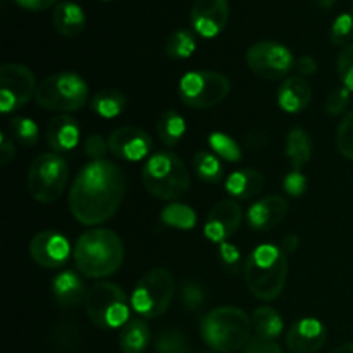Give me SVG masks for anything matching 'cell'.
<instances>
[{
    "label": "cell",
    "mask_w": 353,
    "mask_h": 353,
    "mask_svg": "<svg viewBox=\"0 0 353 353\" xmlns=\"http://www.w3.org/2000/svg\"><path fill=\"white\" fill-rule=\"evenodd\" d=\"M155 353H190V341L181 331L165 330L155 341Z\"/></svg>",
    "instance_id": "e575fe53"
},
{
    "label": "cell",
    "mask_w": 353,
    "mask_h": 353,
    "mask_svg": "<svg viewBox=\"0 0 353 353\" xmlns=\"http://www.w3.org/2000/svg\"><path fill=\"white\" fill-rule=\"evenodd\" d=\"M312 88L302 76H290L278 88V105L288 114H299L309 107Z\"/></svg>",
    "instance_id": "d6986e66"
},
{
    "label": "cell",
    "mask_w": 353,
    "mask_h": 353,
    "mask_svg": "<svg viewBox=\"0 0 353 353\" xmlns=\"http://www.w3.org/2000/svg\"><path fill=\"white\" fill-rule=\"evenodd\" d=\"M30 255L38 265L45 269H57L68 262L71 247L64 234L57 231H41L30 243Z\"/></svg>",
    "instance_id": "9a60e30c"
},
{
    "label": "cell",
    "mask_w": 353,
    "mask_h": 353,
    "mask_svg": "<svg viewBox=\"0 0 353 353\" xmlns=\"http://www.w3.org/2000/svg\"><path fill=\"white\" fill-rule=\"evenodd\" d=\"M336 147L343 157L353 161V110L345 116L336 133Z\"/></svg>",
    "instance_id": "74e56055"
},
{
    "label": "cell",
    "mask_w": 353,
    "mask_h": 353,
    "mask_svg": "<svg viewBox=\"0 0 353 353\" xmlns=\"http://www.w3.org/2000/svg\"><path fill=\"white\" fill-rule=\"evenodd\" d=\"M54 28L65 38H74L83 33L86 26L85 10L76 2H59L52 12Z\"/></svg>",
    "instance_id": "7402d4cb"
},
{
    "label": "cell",
    "mask_w": 353,
    "mask_h": 353,
    "mask_svg": "<svg viewBox=\"0 0 353 353\" xmlns=\"http://www.w3.org/2000/svg\"><path fill=\"white\" fill-rule=\"evenodd\" d=\"M9 131L14 140L19 141L24 147H34L40 140V130L33 119L16 116L9 121Z\"/></svg>",
    "instance_id": "836d02e7"
},
{
    "label": "cell",
    "mask_w": 353,
    "mask_h": 353,
    "mask_svg": "<svg viewBox=\"0 0 353 353\" xmlns=\"http://www.w3.org/2000/svg\"><path fill=\"white\" fill-rule=\"evenodd\" d=\"M252 331L250 317L236 307H217L207 312L200 323L202 340L212 350L221 353L243 348L252 338Z\"/></svg>",
    "instance_id": "5b68a950"
},
{
    "label": "cell",
    "mask_w": 353,
    "mask_h": 353,
    "mask_svg": "<svg viewBox=\"0 0 353 353\" xmlns=\"http://www.w3.org/2000/svg\"><path fill=\"white\" fill-rule=\"evenodd\" d=\"M231 83L216 71H190L179 81V99L193 109H210L230 95Z\"/></svg>",
    "instance_id": "30bf717a"
},
{
    "label": "cell",
    "mask_w": 353,
    "mask_h": 353,
    "mask_svg": "<svg viewBox=\"0 0 353 353\" xmlns=\"http://www.w3.org/2000/svg\"><path fill=\"white\" fill-rule=\"evenodd\" d=\"M50 343L55 352L59 353H72L79 347V334L74 326L68 323L55 324L50 333Z\"/></svg>",
    "instance_id": "d6a6232c"
},
{
    "label": "cell",
    "mask_w": 353,
    "mask_h": 353,
    "mask_svg": "<svg viewBox=\"0 0 353 353\" xmlns=\"http://www.w3.org/2000/svg\"><path fill=\"white\" fill-rule=\"evenodd\" d=\"M52 293L64 309H74L86 300V286L81 276L74 271H64L52 279Z\"/></svg>",
    "instance_id": "ffe728a7"
},
{
    "label": "cell",
    "mask_w": 353,
    "mask_h": 353,
    "mask_svg": "<svg viewBox=\"0 0 353 353\" xmlns=\"http://www.w3.org/2000/svg\"><path fill=\"white\" fill-rule=\"evenodd\" d=\"M174 296V279L168 269H152L141 276L131 293V309L145 319H155L169 309Z\"/></svg>",
    "instance_id": "9c48e42d"
},
{
    "label": "cell",
    "mask_w": 353,
    "mask_h": 353,
    "mask_svg": "<svg viewBox=\"0 0 353 353\" xmlns=\"http://www.w3.org/2000/svg\"><path fill=\"white\" fill-rule=\"evenodd\" d=\"M219 259L221 264L224 265V269H228V271L231 272L240 271V265L241 262H243L240 250H238L234 245L226 243V241L219 245Z\"/></svg>",
    "instance_id": "60d3db41"
},
{
    "label": "cell",
    "mask_w": 353,
    "mask_h": 353,
    "mask_svg": "<svg viewBox=\"0 0 353 353\" xmlns=\"http://www.w3.org/2000/svg\"><path fill=\"white\" fill-rule=\"evenodd\" d=\"M124 107H126V97L119 90H102L92 99L93 112L105 117V119H112V117L123 114Z\"/></svg>",
    "instance_id": "f1b7e54d"
},
{
    "label": "cell",
    "mask_w": 353,
    "mask_h": 353,
    "mask_svg": "<svg viewBox=\"0 0 353 353\" xmlns=\"http://www.w3.org/2000/svg\"><path fill=\"white\" fill-rule=\"evenodd\" d=\"M333 353H353V343L341 345V347H338Z\"/></svg>",
    "instance_id": "f907efd6"
},
{
    "label": "cell",
    "mask_w": 353,
    "mask_h": 353,
    "mask_svg": "<svg viewBox=\"0 0 353 353\" xmlns=\"http://www.w3.org/2000/svg\"><path fill=\"white\" fill-rule=\"evenodd\" d=\"M126 195V174L107 159L92 161L69 190V210L79 224L97 226L117 212Z\"/></svg>",
    "instance_id": "6da1fadb"
},
{
    "label": "cell",
    "mask_w": 353,
    "mask_h": 353,
    "mask_svg": "<svg viewBox=\"0 0 353 353\" xmlns=\"http://www.w3.org/2000/svg\"><path fill=\"white\" fill-rule=\"evenodd\" d=\"M37 79L30 68L21 64H3L0 68V109L3 114L14 112L30 102L37 93Z\"/></svg>",
    "instance_id": "7c38bea8"
},
{
    "label": "cell",
    "mask_w": 353,
    "mask_h": 353,
    "mask_svg": "<svg viewBox=\"0 0 353 353\" xmlns=\"http://www.w3.org/2000/svg\"><path fill=\"white\" fill-rule=\"evenodd\" d=\"M209 147L214 154L226 162H240L243 159V150L230 134L214 131L209 134Z\"/></svg>",
    "instance_id": "1f68e13d"
},
{
    "label": "cell",
    "mask_w": 353,
    "mask_h": 353,
    "mask_svg": "<svg viewBox=\"0 0 353 353\" xmlns=\"http://www.w3.org/2000/svg\"><path fill=\"white\" fill-rule=\"evenodd\" d=\"M161 221L174 230L188 231L196 224V212L185 203H169L161 210Z\"/></svg>",
    "instance_id": "f546056e"
},
{
    "label": "cell",
    "mask_w": 353,
    "mask_h": 353,
    "mask_svg": "<svg viewBox=\"0 0 353 353\" xmlns=\"http://www.w3.org/2000/svg\"><path fill=\"white\" fill-rule=\"evenodd\" d=\"M241 219H243L241 207L234 200H223L216 203L207 216L203 233L210 241L221 245L236 234Z\"/></svg>",
    "instance_id": "2e32d148"
},
{
    "label": "cell",
    "mask_w": 353,
    "mask_h": 353,
    "mask_svg": "<svg viewBox=\"0 0 353 353\" xmlns=\"http://www.w3.org/2000/svg\"><path fill=\"white\" fill-rule=\"evenodd\" d=\"M312 2L316 3V6L323 7V9H331V7L336 3V0H312Z\"/></svg>",
    "instance_id": "681fc988"
},
{
    "label": "cell",
    "mask_w": 353,
    "mask_h": 353,
    "mask_svg": "<svg viewBox=\"0 0 353 353\" xmlns=\"http://www.w3.org/2000/svg\"><path fill=\"white\" fill-rule=\"evenodd\" d=\"M150 340V327L143 319H130L121 327L119 348L123 353H143Z\"/></svg>",
    "instance_id": "cb8c5ba5"
},
{
    "label": "cell",
    "mask_w": 353,
    "mask_h": 353,
    "mask_svg": "<svg viewBox=\"0 0 353 353\" xmlns=\"http://www.w3.org/2000/svg\"><path fill=\"white\" fill-rule=\"evenodd\" d=\"M299 245H300V238L296 236V234H288V236L283 238L281 250L285 252V254H293V252L299 248Z\"/></svg>",
    "instance_id": "c3c4849f"
},
{
    "label": "cell",
    "mask_w": 353,
    "mask_h": 353,
    "mask_svg": "<svg viewBox=\"0 0 353 353\" xmlns=\"http://www.w3.org/2000/svg\"><path fill=\"white\" fill-rule=\"evenodd\" d=\"M141 181L147 192L159 200H178L188 193L192 176L185 162L168 150L155 152L141 169Z\"/></svg>",
    "instance_id": "277c9868"
},
{
    "label": "cell",
    "mask_w": 353,
    "mask_h": 353,
    "mask_svg": "<svg viewBox=\"0 0 353 353\" xmlns=\"http://www.w3.org/2000/svg\"><path fill=\"white\" fill-rule=\"evenodd\" d=\"M327 331L321 321L305 317L293 324L286 333V347L293 353H316L324 347Z\"/></svg>",
    "instance_id": "e0dca14e"
},
{
    "label": "cell",
    "mask_w": 353,
    "mask_h": 353,
    "mask_svg": "<svg viewBox=\"0 0 353 353\" xmlns=\"http://www.w3.org/2000/svg\"><path fill=\"white\" fill-rule=\"evenodd\" d=\"M230 21L228 0H195L190 10V23L202 38H216Z\"/></svg>",
    "instance_id": "5bb4252c"
},
{
    "label": "cell",
    "mask_w": 353,
    "mask_h": 353,
    "mask_svg": "<svg viewBox=\"0 0 353 353\" xmlns=\"http://www.w3.org/2000/svg\"><path fill=\"white\" fill-rule=\"evenodd\" d=\"M295 69L296 72H299L302 78H305V76H312L317 72V62L314 61L310 55H302V57H299L295 61Z\"/></svg>",
    "instance_id": "f6af8a7d"
},
{
    "label": "cell",
    "mask_w": 353,
    "mask_h": 353,
    "mask_svg": "<svg viewBox=\"0 0 353 353\" xmlns=\"http://www.w3.org/2000/svg\"><path fill=\"white\" fill-rule=\"evenodd\" d=\"M245 59H247L250 71L269 81L285 78L295 68L292 50L286 45L272 40L257 41L252 45L247 50Z\"/></svg>",
    "instance_id": "8fae6325"
},
{
    "label": "cell",
    "mask_w": 353,
    "mask_h": 353,
    "mask_svg": "<svg viewBox=\"0 0 353 353\" xmlns=\"http://www.w3.org/2000/svg\"><path fill=\"white\" fill-rule=\"evenodd\" d=\"M331 43L336 47H347L353 41V12H343L334 19L330 30Z\"/></svg>",
    "instance_id": "d590c367"
},
{
    "label": "cell",
    "mask_w": 353,
    "mask_h": 353,
    "mask_svg": "<svg viewBox=\"0 0 353 353\" xmlns=\"http://www.w3.org/2000/svg\"><path fill=\"white\" fill-rule=\"evenodd\" d=\"M130 303L116 283L102 281L88 290L85 309L90 321L100 330H117L130 321Z\"/></svg>",
    "instance_id": "52a82bcc"
},
{
    "label": "cell",
    "mask_w": 353,
    "mask_h": 353,
    "mask_svg": "<svg viewBox=\"0 0 353 353\" xmlns=\"http://www.w3.org/2000/svg\"><path fill=\"white\" fill-rule=\"evenodd\" d=\"M250 321L255 336L268 338V340H276L278 336H281L283 330H285L283 317L272 307H259V309H255Z\"/></svg>",
    "instance_id": "484cf974"
},
{
    "label": "cell",
    "mask_w": 353,
    "mask_h": 353,
    "mask_svg": "<svg viewBox=\"0 0 353 353\" xmlns=\"http://www.w3.org/2000/svg\"><path fill=\"white\" fill-rule=\"evenodd\" d=\"M79 137H81V131H79L78 123L74 117L68 114L54 117L47 126V143L55 154L71 152L72 148L78 147Z\"/></svg>",
    "instance_id": "44dd1931"
},
{
    "label": "cell",
    "mask_w": 353,
    "mask_h": 353,
    "mask_svg": "<svg viewBox=\"0 0 353 353\" xmlns=\"http://www.w3.org/2000/svg\"><path fill=\"white\" fill-rule=\"evenodd\" d=\"M193 171H195V174L202 181L210 183V185L221 183L224 178V171L219 157L209 150H199L193 155Z\"/></svg>",
    "instance_id": "83f0119b"
},
{
    "label": "cell",
    "mask_w": 353,
    "mask_h": 353,
    "mask_svg": "<svg viewBox=\"0 0 353 353\" xmlns=\"http://www.w3.org/2000/svg\"><path fill=\"white\" fill-rule=\"evenodd\" d=\"M109 150L114 157L128 162L143 161L145 157H150L152 141L150 134L137 126H121L112 131L109 137Z\"/></svg>",
    "instance_id": "4fadbf2b"
},
{
    "label": "cell",
    "mask_w": 353,
    "mask_h": 353,
    "mask_svg": "<svg viewBox=\"0 0 353 353\" xmlns=\"http://www.w3.org/2000/svg\"><path fill=\"white\" fill-rule=\"evenodd\" d=\"M224 188L233 199L250 200L264 188V176L255 169H240L231 172L224 181Z\"/></svg>",
    "instance_id": "603a6c76"
},
{
    "label": "cell",
    "mask_w": 353,
    "mask_h": 353,
    "mask_svg": "<svg viewBox=\"0 0 353 353\" xmlns=\"http://www.w3.org/2000/svg\"><path fill=\"white\" fill-rule=\"evenodd\" d=\"M350 93V90L345 88V86L343 88H334L333 92L327 95L326 103H324L326 112L330 114V116H340V114H343L352 102Z\"/></svg>",
    "instance_id": "ab89813d"
},
{
    "label": "cell",
    "mask_w": 353,
    "mask_h": 353,
    "mask_svg": "<svg viewBox=\"0 0 353 353\" xmlns=\"http://www.w3.org/2000/svg\"><path fill=\"white\" fill-rule=\"evenodd\" d=\"M14 2L26 10H47L50 9L57 0H14Z\"/></svg>",
    "instance_id": "7dc6e473"
},
{
    "label": "cell",
    "mask_w": 353,
    "mask_h": 353,
    "mask_svg": "<svg viewBox=\"0 0 353 353\" xmlns=\"http://www.w3.org/2000/svg\"><path fill=\"white\" fill-rule=\"evenodd\" d=\"M288 214V202L279 195H268L248 209V226L255 231H269L283 223Z\"/></svg>",
    "instance_id": "ac0fdd59"
},
{
    "label": "cell",
    "mask_w": 353,
    "mask_h": 353,
    "mask_svg": "<svg viewBox=\"0 0 353 353\" xmlns=\"http://www.w3.org/2000/svg\"><path fill=\"white\" fill-rule=\"evenodd\" d=\"M283 188L290 196H302L307 190V178L302 171H292L285 176Z\"/></svg>",
    "instance_id": "b9f144b4"
},
{
    "label": "cell",
    "mask_w": 353,
    "mask_h": 353,
    "mask_svg": "<svg viewBox=\"0 0 353 353\" xmlns=\"http://www.w3.org/2000/svg\"><path fill=\"white\" fill-rule=\"evenodd\" d=\"M157 134L168 147H176L186 133V123L176 110H165L157 119Z\"/></svg>",
    "instance_id": "4316f807"
},
{
    "label": "cell",
    "mask_w": 353,
    "mask_h": 353,
    "mask_svg": "<svg viewBox=\"0 0 353 353\" xmlns=\"http://www.w3.org/2000/svg\"><path fill=\"white\" fill-rule=\"evenodd\" d=\"M196 48L195 37L188 30H178L165 40L164 50L165 55L174 61H183V59L192 57V54Z\"/></svg>",
    "instance_id": "4dcf8cb0"
},
{
    "label": "cell",
    "mask_w": 353,
    "mask_h": 353,
    "mask_svg": "<svg viewBox=\"0 0 353 353\" xmlns=\"http://www.w3.org/2000/svg\"><path fill=\"white\" fill-rule=\"evenodd\" d=\"M69 183V165L55 152L40 154L28 169V192L37 202L52 203L64 193Z\"/></svg>",
    "instance_id": "ba28073f"
},
{
    "label": "cell",
    "mask_w": 353,
    "mask_h": 353,
    "mask_svg": "<svg viewBox=\"0 0 353 353\" xmlns=\"http://www.w3.org/2000/svg\"><path fill=\"white\" fill-rule=\"evenodd\" d=\"M83 148H85V154L88 155L90 159L99 161V159H103V155L109 150V141L103 140L100 134H90V137H86Z\"/></svg>",
    "instance_id": "7bdbcfd3"
},
{
    "label": "cell",
    "mask_w": 353,
    "mask_h": 353,
    "mask_svg": "<svg viewBox=\"0 0 353 353\" xmlns=\"http://www.w3.org/2000/svg\"><path fill=\"white\" fill-rule=\"evenodd\" d=\"M243 353H283L281 347L276 343V340L268 338L252 336L248 343L243 347Z\"/></svg>",
    "instance_id": "ee69618b"
},
{
    "label": "cell",
    "mask_w": 353,
    "mask_h": 353,
    "mask_svg": "<svg viewBox=\"0 0 353 353\" xmlns=\"http://www.w3.org/2000/svg\"><path fill=\"white\" fill-rule=\"evenodd\" d=\"M203 353H207V352H203Z\"/></svg>",
    "instance_id": "816d5d0a"
},
{
    "label": "cell",
    "mask_w": 353,
    "mask_h": 353,
    "mask_svg": "<svg viewBox=\"0 0 353 353\" xmlns=\"http://www.w3.org/2000/svg\"><path fill=\"white\" fill-rule=\"evenodd\" d=\"M16 157V150H14V143L9 137L2 134V143H0V162L2 165L9 164L12 159Z\"/></svg>",
    "instance_id": "bcb514c9"
},
{
    "label": "cell",
    "mask_w": 353,
    "mask_h": 353,
    "mask_svg": "<svg viewBox=\"0 0 353 353\" xmlns=\"http://www.w3.org/2000/svg\"><path fill=\"white\" fill-rule=\"evenodd\" d=\"M336 68L338 76H340L345 88L353 92V43L341 48L340 55H338Z\"/></svg>",
    "instance_id": "f35d334b"
},
{
    "label": "cell",
    "mask_w": 353,
    "mask_h": 353,
    "mask_svg": "<svg viewBox=\"0 0 353 353\" xmlns=\"http://www.w3.org/2000/svg\"><path fill=\"white\" fill-rule=\"evenodd\" d=\"M285 154L292 164L293 171H300L312 157V140L302 128H293L286 134Z\"/></svg>",
    "instance_id": "d4e9b609"
},
{
    "label": "cell",
    "mask_w": 353,
    "mask_h": 353,
    "mask_svg": "<svg viewBox=\"0 0 353 353\" xmlns=\"http://www.w3.org/2000/svg\"><path fill=\"white\" fill-rule=\"evenodd\" d=\"M74 264L85 278H109L124 261V243L112 230H90L74 245Z\"/></svg>",
    "instance_id": "7a4b0ae2"
},
{
    "label": "cell",
    "mask_w": 353,
    "mask_h": 353,
    "mask_svg": "<svg viewBox=\"0 0 353 353\" xmlns=\"http://www.w3.org/2000/svg\"><path fill=\"white\" fill-rule=\"evenodd\" d=\"M207 292L200 283L186 281L181 286V302L188 310H199L205 305Z\"/></svg>",
    "instance_id": "8d00e7d4"
},
{
    "label": "cell",
    "mask_w": 353,
    "mask_h": 353,
    "mask_svg": "<svg viewBox=\"0 0 353 353\" xmlns=\"http://www.w3.org/2000/svg\"><path fill=\"white\" fill-rule=\"evenodd\" d=\"M288 257L281 247L264 243L250 252L243 272L248 290L255 299L271 302L281 295L288 278Z\"/></svg>",
    "instance_id": "3957f363"
},
{
    "label": "cell",
    "mask_w": 353,
    "mask_h": 353,
    "mask_svg": "<svg viewBox=\"0 0 353 353\" xmlns=\"http://www.w3.org/2000/svg\"><path fill=\"white\" fill-rule=\"evenodd\" d=\"M37 105L54 112H76L88 100V86L76 72H57L38 85Z\"/></svg>",
    "instance_id": "8992f818"
}]
</instances>
